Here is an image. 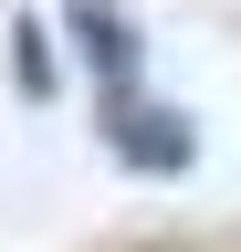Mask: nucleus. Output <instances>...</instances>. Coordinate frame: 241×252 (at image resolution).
Masks as SVG:
<instances>
[{
    "label": "nucleus",
    "mask_w": 241,
    "mask_h": 252,
    "mask_svg": "<svg viewBox=\"0 0 241 252\" xmlns=\"http://www.w3.org/2000/svg\"><path fill=\"white\" fill-rule=\"evenodd\" d=\"M11 94L21 105H53L63 74H53V21L42 11H11Z\"/></svg>",
    "instance_id": "3"
},
{
    "label": "nucleus",
    "mask_w": 241,
    "mask_h": 252,
    "mask_svg": "<svg viewBox=\"0 0 241 252\" xmlns=\"http://www.w3.org/2000/svg\"><path fill=\"white\" fill-rule=\"evenodd\" d=\"M95 126H105V158L136 168V179H189L199 168V116L168 105V94H147V74L95 84Z\"/></svg>",
    "instance_id": "1"
},
{
    "label": "nucleus",
    "mask_w": 241,
    "mask_h": 252,
    "mask_svg": "<svg viewBox=\"0 0 241 252\" xmlns=\"http://www.w3.org/2000/svg\"><path fill=\"white\" fill-rule=\"evenodd\" d=\"M63 42H74V63L95 84H126V74H147V32L115 11V0H63Z\"/></svg>",
    "instance_id": "2"
}]
</instances>
